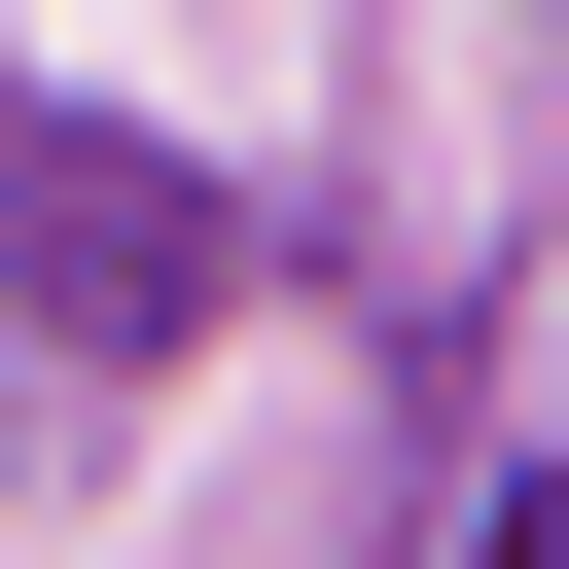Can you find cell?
Listing matches in <instances>:
<instances>
[{
	"instance_id": "obj_2",
	"label": "cell",
	"mask_w": 569,
	"mask_h": 569,
	"mask_svg": "<svg viewBox=\"0 0 569 569\" xmlns=\"http://www.w3.org/2000/svg\"><path fill=\"white\" fill-rule=\"evenodd\" d=\"M462 569H569V498H533V462H498V533H462Z\"/></svg>"
},
{
	"instance_id": "obj_1",
	"label": "cell",
	"mask_w": 569,
	"mask_h": 569,
	"mask_svg": "<svg viewBox=\"0 0 569 569\" xmlns=\"http://www.w3.org/2000/svg\"><path fill=\"white\" fill-rule=\"evenodd\" d=\"M36 249H71L107 320H142V284H178V178H142V142H36Z\"/></svg>"
}]
</instances>
